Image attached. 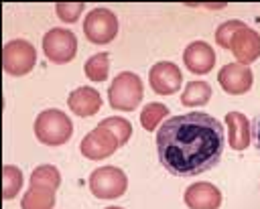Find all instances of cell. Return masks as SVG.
Listing matches in <instances>:
<instances>
[{
    "instance_id": "cell-7",
    "label": "cell",
    "mask_w": 260,
    "mask_h": 209,
    "mask_svg": "<svg viewBox=\"0 0 260 209\" xmlns=\"http://www.w3.org/2000/svg\"><path fill=\"white\" fill-rule=\"evenodd\" d=\"M43 53L51 63H69L77 53V39L71 30L55 26L43 37Z\"/></svg>"
},
{
    "instance_id": "cell-4",
    "label": "cell",
    "mask_w": 260,
    "mask_h": 209,
    "mask_svg": "<svg viewBox=\"0 0 260 209\" xmlns=\"http://www.w3.org/2000/svg\"><path fill=\"white\" fill-rule=\"evenodd\" d=\"M89 191L98 199H118L128 189V177L118 166H100L89 175Z\"/></svg>"
},
{
    "instance_id": "cell-6",
    "label": "cell",
    "mask_w": 260,
    "mask_h": 209,
    "mask_svg": "<svg viewBox=\"0 0 260 209\" xmlns=\"http://www.w3.org/2000/svg\"><path fill=\"white\" fill-rule=\"evenodd\" d=\"M83 34L93 45H108L118 34V16L108 8H93L83 18Z\"/></svg>"
},
{
    "instance_id": "cell-16",
    "label": "cell",
    "mask_w": 260,
    "mask_h": 209,
    "mask_svg": "<svg viewBox=\"0 0 260 209\" xmlns=\"http://www.w3.org/2000/svg\"><path fill=\"white\" fill-rule=\"evenodd\" d=\"M213 91L207 81H189L181 93V103L185 108H201L211 99Z\"/></svg>"
},
{
    "instance_id": "cell-26",
    "label": "cell",
    "mask_w": 260,
    "mask_h": 209,
    "mask_svg": "<svg viewBox=\"0 0 260 209\" xmlns=\"http://www.w3.org/2000/svg\"><path fill=\"white\" fill-rule=\"evenodd\" d=\"M205 8H211V10H217V8H223V4H205Z\"/></svg>"
},
{
    "instance_id": "cell-15",
    "label": "cell",
    "mask_w": 260,
    "mask_h": 209,
    "mask_svg": "<svg viewBox=\"0 0 260 209\" xmlns=\"http://www.w3.org/2000/svg\"><path fill=\"white\" fill-rule=\"evenodd\" d=\"M225 126H228V144L232 150H246L250 146L252 128L250 120L242 112H228L225 114Z\"/></svg>"
},
{
    "instance_id": "cell-27",
    "label": "cell",
    "mask_w": 260,
    "mask_h": 209,
    "mask_svg": "<svg viewBox=\"0 0 260 209\" xmlns=\"http://www.w3.org/2000/svg\"><path fill=\"white\" fill-rule=\"evenodd\" d=\"M106 209H124V207H116V205H112V207H106Z\"/></svg>"
},
{
    "instance_id": "cell-25",
    "label": "cell",
    "mask_w": 260,
    "mask_h": 209,
    "mask_svg": "<svg viewBox=\"0 0 260 209\" xmlns=\"http://www.w3.org/2000/svg\"><path fill=\"white\" fill-rule=\"evenodd\" d=\"M254 138H256V148L260 152V112H258V116L254 120Z\"/></svg>"
},
{
    "instance_id": "cell-8",
    "label": "cell",
    "mask_w": 260,
    "mask_h": 209,
    "mask_svg": "<svg viewBox=\"0 0 260 209\" xmlns=\"http://www.w3.org/2000/svg\"><path fill=\"white\" fill-rule=\"evenodd\" d=\"M120 148V142L116 140V136L102 128V126H95L91 132H87L79 144V150L85 158L89 160H102V158H108L112 156L116 150Z\"/></svg>"
},
{
    "instance_id": "cell-13",
    "label": "cell",
    "mask_w": 260,
    "mask_h": 209,
    "mask_svg": "<svg viewBox=\"0 0 260 209\" xmlns=\"http://www.w3.org/2000/svg\"><path fill=\"white\" fill-rule=\"evenodd\" d=\"M230 51L234 53L236 63H242V65L254 63L260 57V34H258V30H254L250 26H244L242 30H238L236 37L232 39Z\"/></svg>"
},
{
    "instance_id": "cell-19",
    "label": "cell",
    "mask_w": 260,
    "mask_h": 209,
    "mask_svg": "<svg viewBox=\"0 0 260 209\" xmlns=\"http://www.w3.org/2000/svg\"><path fill=\"white\" fill-rule=\"evenodd\" d=\"M22 181H24V177L18 166L4 164L2 166V197L6 201L14 199L16 193H20V189H22Z\"/></svg>"
},
{
    "instance_id": "cell-18",
    "label": "cell",
    "mask_w": 260,
    "mask_h": 209,
    "mask_svg": "<svg viewBox=\"0 0 260 209\" xmlns=\"http://www.w3.org/2000/svg\"><path fill=\"white\" fill-rule=\"evenodd\" d=\"M59 185H61V172L53 164H41L30 172V187L57 191Z\"/></svg>"
},
{
    "instance_id": "cell-9",
    "label": "cell",
    "mask_w": 260,
    "mask_h": 209,
    "mask_svg": "<svg viewBox=\"0 0 260 209\" xmlns=\"http://www.w3.org/2000/svg\"><path fill=\"white\" fill-rule=\"evenodd\" d=\"M148 83L154 93L158 95H173L179 91L183 83L181 69L171 61H158L148 71Z\"/></svg>"
},
{
    "instance_id": "cell-5",
    "label": "cell",
    "mask_w": 260,
    "mask_h": 209,
    "mask_svg": "<svg viewBox=\"0 0 260 209\" xmlns=\"http://www.w3.org/2000/svg\"><path fill=\"white\" fill-rule=\"evenodd\" d=\"M37 65V49L24 39H12L2 49V67L8 75L22 77Z\"/></svg>"
},
{
    "instance_id": "cell-22",
    "label": "cell",
    "mask_w": 260,
    "mask_h": 209,
    "mask_svg": "<svg viewBox=\"0 0 260 209\" xmlns=\"http://www.w3.org/2000/svg\"><path fill=\"white\" fill-rule=\"evenodd\" d=\"M98 126L110 130V132L116 136V140L120 142V146L126 144V142L130 140V136H132V124H130L126 118H122V116H110V118H104Z\"/></svg>"
},
{
    "instance_id": "cell-14",
    "label": "cell",
    "mask_w": 260,
    "mask_h": 209,
    "mask_svg": "<svg viewBox=\"0 0 260 209\" xmlns=\"http://www.w3.org/2000/svg\"><path fill=\"white\" fill-rule=\"evenodd\" d=\"M67 106L69 110L79 116V118H89L95 112H100L102 108V95L98 89L89 87V85H81L77 89H73L67 97Z\"/></svg>"
},
{
    "instance_id": "cell-21",
    "label": "cell",
    "mask_w": 260,
    "mask_h": 209,
    "mask_svg": "<svg viewBox=\"0 0 260 209\" xmlns=\"http://www.w3.org/2000/svg\"><path fill=\"white\" fill-rule=\"evenodd\" d=\"M169 116V108L165 103H158V101H150L142 108L140 112V124L146 132H152L158 128V124Z\"/></svg>"
},
{
    "instance_id": "cell-23",
    "label": "cell",
    "mask_w": 260,
    "mask_h": 209,
    "mask_svg": "<svg viewBox=\"0 0 260 209\" xmlns=\"http://www.w3.org/2000/svg\"><path fill=\"white\" fill-rule=\"evenodd\" d=\"M244 26H246V24H244L242 20H236V18L221 22V24L217 26V30H215V43H217L219 47H223V49H230L232 39H234L236 32L242 30Z\"/></svg>"
},
{
    "instance_id": "cell-12",
    "label": "cell",
    "mask_w": 260,
    "mask_h": 209,
    "mask_svg": "<svg viewBox=\"0 0 260 209\" xmlns=\"http://www.w3.org/2000/svg\"><path fill=\"white\" fill-rule=\"evenodd\" d=\"M185 205L189 209H219L221 191L207 181H197L185 189Z\"/></svg>"
},
{
    "instance_id": "cell-20",
    "label": "cell",
    "mask_w": 260,
    "mask_h": 209,
    "mask_svg": "<svg viewBox=\"0 0 260 209\" xmlns=\"http://www.w3.org/2000/svg\"><path fill=\"white\" fill-rule=\"evenodd\" d=\"M83 71L87 75V79L91 81H106L108 79V73H110V55L108 53H95L91 55L85 65H83Z\"/></svg>"
},
{
    "instance_id": "cell-10",
    "label": "cell",
    "mask_w": 260,
    "mask_h": 209,
    "mask_svg": "<svg viewBox=\"0 0 260 209\" xmlns=\"http://www.w3.org/2000/svg\"><path fill=\"white\" fill-rule=\"evenodd\" d=\"M217 81L221 85V89L230 95H242L252 87L254 75L252 69L248 65L242 63H228L219 69L217 73Z\"/></svg>"
},
{
    "instance_id": "cell-11",
    "label": "cell",
    "mask_w": 260,
    "mask_h": 209,
    "mask_svg": "<svg viewBox=\"0 0 260 209\" xmlns=\"http://www.w3.org/2000/svg\"><path fill=\"white\" fill-rule=\"evenodd\" d=\"M183 63L191 73L205 75L215 65V51L205 41H193L183 51Z\"/></svg>"
},
{
    "instance_id": "cell-2",
    "label": "cell",
    "mask_w": 260,
    "mask_h": 209,
    "mask_svg": "<svg viewBox=\"0 0 260 209\" xmlns=\"http://www.w3.org/2000/svg\"><path fill=\"white\" fill-rule=\"evenodd\" d=\"M73 134V124L69 116L57 108L43 110L35 120V136L41 144L47 146H61Z\"/></svg>"
},
{
    "instance_id": "cell-3",
    "label": "cell",
    "mask_w": 260,
    "mask_h": 209,
    "mask_svg": "<svg viewBox=\"0 0 260 209\" xmlns=\"http://www.w3.org/2000/svg\"><path fill=\"white\" fill-rule=\"evenodd\" d=\"M142 79L132 71H122L112 79L108 87V101L118 112H132L142 101Z\"/></svg>"
},
{
    "instance_id": "cell-17",
    "label": "cell",
    "mask_w": 260,
    "mask_h": 209,
    "mask_svg": "<svg viewBox=\"0 0 260 209\" xmlns=\"http://www.w3.org/2000/svg\"><path fill=\"white\" fill-rule=\"evenodd\" d=\"M55 207V191L41 189V187H28V191L22 195L20 209H53Z\"/></svg>"
},
{
    "instance_id": "cell-1",
    "label": "cell",
    "mask_w": 260,
    "mask_h": 209,
    "mask_svg": "<svg viewBox=\"0 0 260 209\" xmlns=\"http://www.w3.org/2000/svg\"><path fill=\"white\" fill-rule=\"evenodd\" d=\"M225 146L219 120L205 112L169 118L156 132L160 164L175 177H195L213 168Z\"/></svg>"
},
{
    "instance_id": "cell-24",
    "label": "cell",
    "mask_w": 260,
    "mask_h": 209,
    "mask_svg": "<svg viewBox=\"0 0 260 209\" xmlns=\"http://www.w3.org/2000/svg\"><path fill=\"white\" fill-rule=\"evenodd\" d=\"M83 8H85L83 2H59V4H55L57 18L63 22H69V24L79 20V14L83 12Z\"/></svg>"
}]
</instances>
